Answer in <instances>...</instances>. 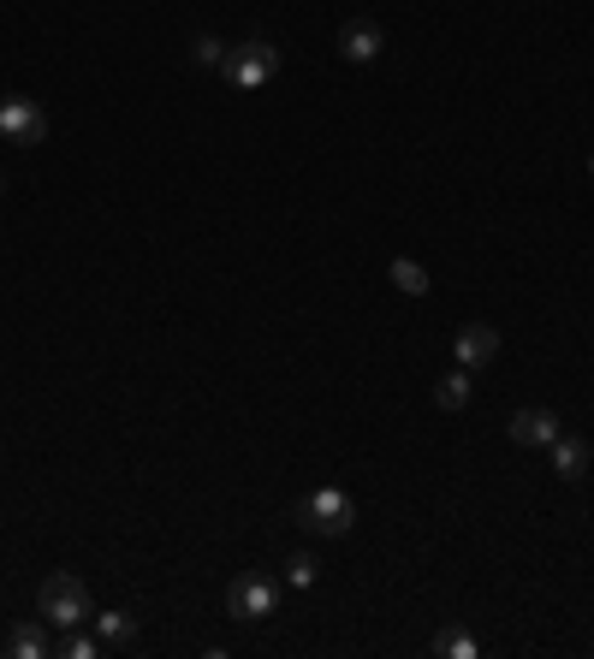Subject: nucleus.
Instances as JSON below:
<instances>
[{
    "instance_id": "nucleus-1",
    "label": "nucleus",
    "mask_w": 594,
    "mask_h": 659,
    "mask_svg": "<svg viewBox=\"0 0 594 659\" xmlns=\"http://www.w3.org/2000/svg\"><path fill=\"white\" fill-rule=\"evenodd\" d=\"M37 618H48L55 630H78V623H90V618H96L90 588H83L72 570H55V577H42V588H37Z\"/></svg>"
},
{
    "instance_id": "nucleus-2",
    "label": "nucleus",
    "mask_w": 594,
    "mask_h": 659,
    "mask_svg": "<svg viewBox=\"0 0 594 659\" xmlns=\"http://www.w3.org/2000/svg\"><path fill=\"white\" fill-rule=\"evenodd\" d=\"M226 83H238V90H261L274 72H279V48L268 37H256V42H244V48H226Z\"/></svg>"
},
{
    "instance_id": "nucleus-3",
    "label": "nucleus",
    "mask_w": 594,
    "mask_h": 659,
    "mask_svg": "<svg viewBox=\"0 0 594 659\" xmlns=\"http://www.w3.org/2000/svg\"><path fill=\"white\" fill-rule=\"evenodd\" d=\"M0 137L19 143V149H37L48 137V108H42V101H30V96H7V101H0Z\"/></svg>"
},
{
    "instance_id": "nucleus-4",
    "label": "nucleus",
    "mask_w": 594,
    "mask_h": 659,
    "mask_svg": "<svg viewBox=\"0 0 594 659\" xmlns=\"http://www.w3.org/2000/svg\"><path fill=\"white\" fill-rule=\"evenodd\" d=\"M297 517H304L316 535H345V529L357 523V506H352V493H345V488H316V493L304 499V511H297Z\"/></svg>"
},
{
    "instance_id": "nucleus-5",
    "label": "nucleus",
    "mask_w": 594,
    "mask_h": 659,
    "mask_svg": "<svg viewBox=\"0 0 594 659\" xmlns=\"http://www.w3.org/2000/svg\"><path fill=\"white\" fill-rule=\"evenodd\" d=\"M274 600H279V588L268 577H238L232 588H226V618L232 623H261V618H274Z\"/></svg>"
},
{
    "instance_id": "nucleus-6",
    "label": "nucleus",
    "mask_w": 594,
    "mask_h": 659,
    "mask_svg": "<svg viewBox=\"0 0 594 659\" xmlns=\"http://www.w3.org/2000/svg\"><path fill=\"white\" fill-rule=\"evenodd\" d=\"M380 48H387V30H380L375 19H352L339 30V54L352 60V66H369V60H380Z\"/></svg>"
},
{
    "instance_id": "nucleus-7",
    "label": "nucleus",
    "mask_w": 594,
    "mask_h": 659,
    "mask_svg": "<svg viewBox=\"0 0 594 659\" xmlns=\"http://www.w3.org/2000/svg\"><path fill=\"white\" fill-rule=\"evenodd\" d=\"M558 416L553 410H517L512 416V446H553L558 440Z\"/></svg>"
},
{
    "instance_id": "nucleus-8",
    "label": "nucleus",
    "mask_w": 594,
    "mask_h": 659,
    "mask_svg": "<svg viewBox=\"0 0 594 659\" xmlns=\"http://www.w3.org/2000/svg\"><path fill=\"white\" fill-rule=\"evenodd\" d=\"M494 357H499V333L487 321H469L458 333V362L464 369H482V362H494Z\"/></svg>"
},
{
    "instance_id": "nucleus-9",
    "label": "nucleus",
    "mask_w": 594,
    "mask_h": 659,
    "mask_svg": "<svg viewBox=\"0 0 594 659\" xmlns=\"http://www.w3.org/2000/svg\"><path fill=\"white\" fill-rule=\"evenodd\" d=\"M583 470H588V440L558 433V440H553V476L558 481H583Z\"/></svg>"
},
{
    "instance_id": "nucleus-10",
    "label": "nucleus",
    "mask_w": 594,
    "mask_h": 659,
    "mask_svg": "<svg viewBox=\"0 0 594 659\" xmlns=\"http://www.w3.org/2000/svg\"><path fill=\"white\" fill-rule=\"evenodd\" d=\"M55 648H60V641H48V618H42V623H19V630H12V641H7L12 659H48Z\"/></svg>"
},
{
    "instance_id": "nucleus-11",
    "label": "nucleus",
    "mask_w": 594,
    "mask_h": 659,
    "mask_svg": "<svg viewBox=\"0 0 594 659\" xmlns=\"http://www.w3.org/2000/svg\"><path fill=\"white\" fill-rule=\"evenodd\" d=\"M393 286L405 291V298H428V268L423 262H410V256H393Z\"/></svg>"
},
{
    "instance_id": "nucleus-12",
    "label": "nucleus",
    "mask_w": 594,
    "mask_h": 659,
    "mask_svg": "<svg viewBox=\"0 0 594 659\" xmlns=\"http://www.w3.org/2000/svg\"><path fill=\"white\" fill-rule=\"evenodd\" d=\"M96 636H101V648H131V641H137V618L101 612V618H96Z\"/></svg>"
},
{
    "instance_id": "nucleus-13",
    "label": "nucleus",
    "mask_w": 594,
    "mask_h": 659,
    "mask_svg": "<svg viewBox=\"0 0 594 659\" xmlns=\"http://www.w3.org/2000/svg\"><path fill=\"white\" fill-rule=\"evenodd\" d=\"M434 405H440V410H464L469 405V369H464V362L440 380V387H434Z\"/></svg>"
},
{
    "instance_id": "nucleus-14",
    "label": "nucleus",
    "mask_w": 594,
    "mask_h": 659,
    "mask_svg": "<svg viewBox=\"0 0 594 659\" xmlns=\"http://www.w3.org/2000/svg\"><path fill=\"white\" fill-rule=\"evenodd\" d=\"M434 653H446V659H476V636H464V630H440L434 636Z\"/></svg>"
},
{
    "instance_id": "nucleus-15",
    "label": "nucleus",
    "mask_w": 594,
    "mask_h": 659,
    "mask_svg": "<svg viewBox=\"0 0 594 659\" xmlns=\"http://www.w3.org/2000/svg\"><path fill=\"white\" fill-rule=\"evenodd\" d=\"M316 577H321V565L309 559V552H291V559H286V582L291 588H316Z\"/></svg>"
},
{
    "instance_id": "nucleus-16",
    "label": "nucleus",
    "mask_w": 594,
    "mask_h": 659,
    "mask_svg": "<svg viewBox=\"0 0 594 659\" xmlns=\"http://www.w3.org/2000/svg\"><path fill=\"white\" fill-rule=\"evenodd\" d=\"M60 653H72V659H96V653H101V636H78V630H60Z\"/></svg>"
},
{
    "instance_id": "nucleus-17",
    "label": "nucleus",
    "mask_w": 594,
    "mask_h": 659,
    "mask_svg": "<svg viewBox=\"0 0 594 659\" xmlns=\"http://www.w3.org/2000/svg\"><path fill=\"white\" fill-rule=\"evenodd\" d=\"M190 60H197V66H226V42L197 37V42H190Z\"/></svg>"
},
{
    "instance_id": "nucleus-18",
    "label": "nucleus",
    "mask_w": 594,
    "mask_h": 659,
    "mask_svg": "<svg viewBox=\"0 0 594 659\" xmlns=\"http://www.w3.org/2000/svg\"><path fill=\"white\" fill-rule=\"evenodd\" d=\"M0 190H7V172H0Z\"/></svg>"
},
{
    "instance_id": "nucleus-19",
    "label": "nucleus",
    "mask_w": 594,
    "mask_h": 659,
    "mask_svg": "<svg viewBox=\"0 0 594 659\" xmlns=\"http://www.w3.org/2000/svg\"><path fill=\"white\" fill-rule=\"evenodd\" d=\"M588 172H594V154H588Z\"/></svg>"
}]
</instances>
